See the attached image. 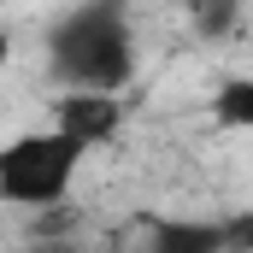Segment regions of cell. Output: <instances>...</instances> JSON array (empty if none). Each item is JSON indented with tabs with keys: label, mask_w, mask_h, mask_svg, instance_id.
Returning a JSON list of instances; mask_svg holds the SVG:
<instances>
[{
	"label": "cell",
	"mask_w": 253,
	"mask_h": 253,
	"mask_svg": "<svg viewBox=\"0 0 253 253\" xmlns=\"http://www.w3.org/2000/svg\"><path fill=\"white\" fill-rule=\"evenodd\" d=\"M47 59H53V77L71 83V94H118L135 77V42H129L124 6L94 0L65 12L47 36Z\"/></svg>",
	"instance_id": "obj_1"
},
{
	"label": "cell",
	"mask_w": 253,
	"mask_h": 253,
	"mask_svg": "<svg viewBox=\"0 0 253 253\" xmlns=\"http://www.w3.org/2000/svg\"><path fill=\"white\" fill-rule=\"evenodd\" d=\"M83 153H88V147H77L59 129H47V135H18V141H6V153H0V194H6L12 206H59L65 189H71V177H77V165H83Z\"/></svg>",
	"instance_id": "obj_2"
},
{
	"label": "cell",
	"mask_w": 253,
	"mask_h": 253,
	"mask_svg": "<svg viewBox=\"0 0 253 253\" xmlns=\"http://www.w3.org/2000/svg\"><path fill=\"white\" fill-rule=\"evenodd\" d=\"M124 124V100L118 94H59L53 100V129L71 135L77 147H100Z\"/></svg>",
	"instance_id": "obj_3"
},
{
	"label": "cell",
	"mask_w": 253,
	"mask_h": 253,
	"mask_svg": "<svg viewBox=\"0 0 253 253\" xmlns=\"http://www.w3.org/2000/svg\"><path fill=\"white\" fill-rule=\"evenodd\" d=\"M153 253H230V242H224V224L189 218V224H159L153 230Z\"/></svg>",
	"instance_id": "obj_4"
},
{
	"label": "cell",
	"mask_w": 253,
	"mask_h": 253,
	"mask_svg": "<svg viewBox=\"0 0 253 253\" xmlns=\"http://www.w3.org/2000/svg\"><path fill=\"white\" fill-rule=\"evenodd\" d=\"M212 118L224 129H253V77H236L212 94Z\"/></svg>",
	"instance_id": "obj_5"
},
{
	"label": "cell",
	"mask_w": 253,
	"mask_h": 253,
	"mask_svg": "<svg viewBox=\"0 0 253 253\" xmlns=\"http://www.w3.org/2000/svg\"><path fill=\"white\" fill-rule=\"evenodd\" d=\"M194 24H200L206 36H224V30H236V24H242V6H236V0H230V6H200V12H194Z\"/></svg>",
	"instance_id": "obj_6"
},
{
	"label": "cell",
	"mask_w": 253,
	"mask_h": 253,
	"mask_svg": "<svg viewBox=\"0 0 253 253\" xmlns=\"http://www.w3.org/2000/svg\"><path fill=\"white\" fill-rule=\"evenodd\" d=\"M224 242H230V253H253V206L224 224Z\"/></svg>",
	"instance_id": "obj_7"
}]
</instances>
